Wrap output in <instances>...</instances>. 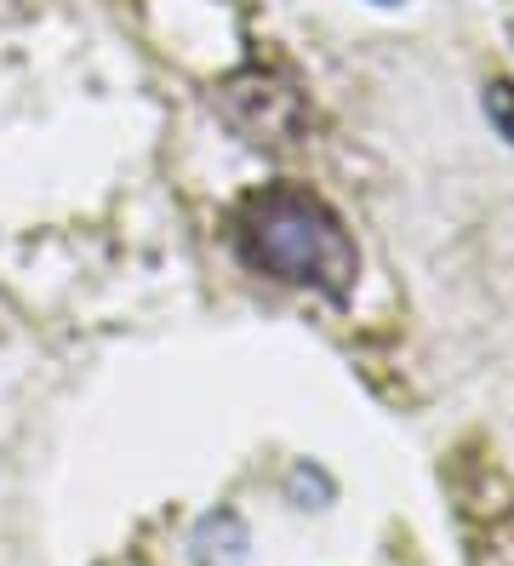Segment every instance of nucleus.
Here are the masks:
<instances>
[{
	"instance_id": "obj_2",
	"label": "nucleus",
	"mask_w": 514,
	"mask_h": 566,
	"mask_svg": "<svg viewBox=\"0 0 514 566\" xmlns=\"http://www.w3.org/2000/svg\"><path fill=\"white\" fill-rule=\"evenodd\" d=\"M486 115H492V126L503 132V138L514 144V81H492L486 86Z\"/></svg>"
},
{
	"instance_id": "obj_1",
	"label": "nucleus",
	"mask_w": 514,
	"mask_h": 566,
	"mask_svg": "<svg viewBox=\"0 0 514 566\" xmlns=\"http://www.w3.org/2000/svg\"><path fill=\"white\" fill-rule=\"evenodd\" d=\"M234 247L252 270L286 286H308L332 304H343L360 275V252L343 218L303 184H269L246 195L234 212Z\"/></svg>"
},
{
	"instance_id": "obj_3",
	"label": "nucleus",
	"mask_w": 514,
	"mask_h": 566,
	"mask_svg": "<svg viewBox=\"0 0 514 566\" xmlns=\"http://www.w3.org/2000/svg\"><path fill=\"white\" fill-rule=\"evenodd\" d=\"M384 7H389V0H384Z\"/></svg>"
}]
</instances>
